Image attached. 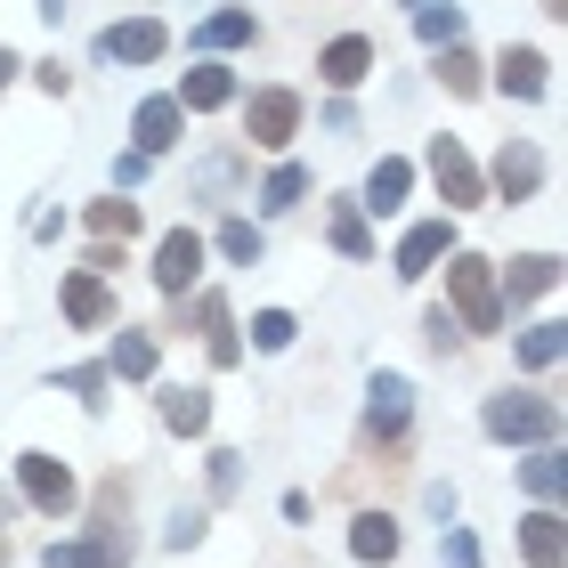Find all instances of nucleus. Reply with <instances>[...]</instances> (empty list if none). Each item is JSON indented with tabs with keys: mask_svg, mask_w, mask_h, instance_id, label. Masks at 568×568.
I'll use <instances>...</instances> for the list:
<instances>
[{
	"mask_svg": "<svg viewBox=\"0 0 568 568\" xmlns=\"http://www.w3.org/2000/svg\"><path fill=\"white\" fill-rule=\"evenodd\" d=\"M447 301H455V325H463V333H496V325H504L496 268H487L479 252H447Z\"/></svg>",
	"mask_w": 568,
	"mask_h": 568,
	"instance_id": "1",
	"label": "nucleus"
},
{
	"mask_svg": "<svg viewBox=\"0 0 568 568\" xmlns=\"http://www.w3.org/2000/svg\"><path fill=\"white\" fill-rule=\"evenodd\" d=\"M479 423H487V438H504V447H552L560 438V406L528 398V390H504V398L479 406Z\"/></svg>",
	"mask_w": 568,
	"mask_h": 568,
	"instance_id": "2",
	"label": "nucleus"
},
{
	"mask_svg": "<svg viewBox=\"0 0 568 568\" xmlns=\"http://www.w3.org/2000/svg\"><path fill=\"white\" fill-rule=\"evenodd\" d=\"M17 487H24L33 511H49V520H65V511L82 504V487H73V471L58 455H17Z\"/></svg>",
	"mask_w": 568,
	"mask_h": 568,
	"instance_id": "3",
	"label": "nucleus"
},
{
	"mask_svg": "<svg viewBox=\"0 0 568 568\" xmlns=\"http://www.w3.org/2000/svg\"><path fill=\"white\" fill-rule=\"evenodd\" d=\"M430 187L447 195V212H471L487 195V179H479L471 154H463V139H430Z\"/></svg>",
	"mask_w": 568,
	"mask_h": 568,
	"instance_id": "4",
	"label": "nucleus"
},
{
	"mask_svg": "<svg viewBox=\"0 0 568 568\" xmlns=\"http://www.w3.org/2000/svg\"><path fill=\"white\" fill-rule=\"evenodd\" d=\"M415 423V390H406V374H374L366 382V438H406Z\"/></svg>",
	"mask_w": 568,
	"mask_h": 568,
	"instance_id": "5",
	"label": "nucleus"
},
{
	"mask_svg": "<svg viewBox=\"0 0 568 568\" xmlns=\"http://www.w3.org/2000/svg\"><path fill=\"white\" fill-rule=\"evenodd\" d=\"M171 49V33L154 17H131V24H106V33H98V58H114V65H154Z\"/></svg>",
	"mask_w": 568,
	"mask_h": 568,
	"instance_id": "6",
	"label": "nucleus"
},
{
	"mask_svg": "<svg viewBox=\"0 0 568 568\" xmlns=\"http://www.w3.org/2000/svg\"><path fill=\"white\" fill-rule=\"evenodd\" d=\"M244 131H252V146H293V131H301V98L293 90H261L252 98V114H244Z\"/></svg>",
	"mask_w": 568,
	"mask_h": 568,
	"instance_id": "7",
	"label": "nucleus"
},
{
	"mask_svg": "<svg viewBox=\"0 0 568 568\" xmlns=\"http://www.w3.org/2000/svg\"><path fill=\"white\" fill-rule=\"evenodd\" d=\"M195 268H203V236H195V227H171V236L154 244V284L179 301V293L195 284Z\"/></svg>",
	"mask_w": 568,
	"mask_h": 568,
	"instance_id": "8",
	"label": "nucleus"
},
{
	"mask_svg": "<svg viewBox=\"0 0 568 568\" xmlns=\"http://www.w3.org/2000/svg\"><path fill=\"white\" fill-rule=\"evenodd\" d=\"M179 131H187L179 98H146V106L131 114V139H139V154H146V163H154V154H171V146H179Z\"/></svg>",
	"mask_w": 568,
	"mask_h": 568,
	"instance_id": "9",
	"label": "nucleus"
},
{
	"mask_svg": "<svg viewBox=\"0 0 568 568\" xmlns=\"http://www.w3.org/2000/svg\"><path fill=\"white\" fill-rule=\"evenodd\" d=\"M455 252V227L447 220H423V227H406V244H398V276L415 284V276H430L438 261Z\"/></svg>",
	"mask_w": 568,
	"mask_h": 568,
	"instance_id": "10",
	"label": "nucleus"
},
{
	"mask_svg": "<svg viewBox=\"0 0 568 568\" xmlns=\"http://www.w3.org/2000/svg\"><path fill=\"white\" fill-rule=\"evenodd\" d=\"M317 73H325L333 90H357V82H366V73H374V41H366V33H342V41H325Z\"/></svg>",
	"mask_w": 568,
	"mask_h": 568,
	"instance_id": "11",
	"label": "nucleus"
},
{
	"mask_svg": "<svg viewBox=\"0 0 568 568\" xmlns=\"http://www.w3.org/2000/svg\"><path fill=\"white\" fill-rule=\"evenodd\" d=\"M536 179H545V154H536L528 139H504V154H496V187H504V203H528Z\"/></svg>",
	"mask_w": 568,
	"mask_h": 568,
	"instance_id": "12",
	"label": "nucleus"
},
{
	"mask_svg": "<svg viewBox=\"0 0 568 568\" xmlns=\"http://www.w3.org/2000/svg\"><path fill=\"white\" fill-rule=\"evenodd\" d=\"M545 49H504V58H496V90L504 98H545Z\"/></svg>",
	"mask_w": 568,
	"mask_h": 568,
	"instance_id": "13",
	"label": "nucleus"
},
{
	"mask_svg": "<svg viewBox=\"0 0 568 568\" xmlns=\"http://www.w3.org/2000/svg\"><path fill=\"white\" fill-rule=\"evenodd\" d=\"M65 317L82 325V333H98V325H106V317H114L106 276H90V268H82V276H65Z\"/></svg>",
	"mask_w": 568,
	"mask_h": 568,
	"instance_id": "14",
	"label": "nucleus"
},
{
	"mask_svg": "<svg viewBox=\"0 0 568 568\" xmlns=\"http://www.w3.org/2000/svg\"><path fill=\"white\" fill-rule=\"evenodd\" d=\"M227 98H236V73H227V65H195L187 82H179V114H187V106L195 114H220Z\"/></svg>",
	"mask_w": 568,
	"mask_h": 568,
	"instance_id": "15",
	"label": "nucleus"
},
{
	"mask_svg": "<svg viewBox=\"0 0 568 568\" xmlns=\"http://www.w3.org/2000/svg\"><path fill=\"white\" fill-rule=\"evenodd\" d=\"M49 568H131L122 536H82V545H49Z\"/></svg>",
	"mask_w": 568,
	"mask_h": 568,
	"instance_id": "16",
	"label": "nucleus"
},
{
	"mask_svg": "<svg viewBox=\"0 0 568 568\" xmlns=\"http://www.w3.org/2000/svg\"><path fill=\"white\" fill-rule=\"evenodd\" d=\"M195 325H203V349H212V366H236V357H244V342H236V325H227V301H220V293L195 301Z\"/></svg>",
	"mask_w": 568,
	"mask_h": 568,
	"instance_id": "17",
	"label": "nucleus"
},
{
	"mask_svg": "<svg viewBox=\"0 0 568 568\" xmlns=\"http://www.w3.org/2000/svg\"><path fill=\"white\" fill-rule=\"evenodd\" d=\"M406 17H415V33L430 49H463V9L455 0H406Z\"/></svg>",
	"mask_w": 568,
	"mask_h": 568,
	"instance_id": "18",
	"label": "nucleus"
},
{
	"mask_svg": "<svg viewBox=\"0 0 568 568\" xmlns=\"http://www.w3.org/2000/svg\"><path fill=\"white\" fill-rule=\"evenodd\" d=\"M406 187H415V163H398V154H382V163L366 171V212H398Z\"/></svg>",
	"mask_w": 568,
	"mask_h": 568,
	"instance_id": "19",
	"label": "nucleus"
},
{
	"mask_svg": "<svg viewBox=\"0 0 568 568\" xmlns=\"http://www.w3.org/2000/svg\"><path fill=\"white\" fill-rule=\"evenodd\" d=\"M520 552L536 568H560L568 560V536H560V511H528V528H520Z\"/></svg>",
	"mask_w": 568,
	"mask_h": 568,
	"instance_id": "20",
	"label": "nucleus"
},
{
	"mask_svg": "<svg viewBox=\"0 0 568 568\" xmlns=\"http://www.w3.org/2000/svg\"><path fill=\"white\" fill-rule=\"evenodd\" d=\"M349 552L366 560V568H382V560H398V528L382 520V511H366V520H349Z\"/></svg>",
	"mask_w": 568,
	"mask_h": 568,
	"instance_id": "21",
	"label": "nucleus"
},
{
	"mask_svg": "<svg viewBox=\"0 0 568 568\" xmlns=\"http://www.w3.org/2000/svg\"><path fill=\"white\" fill-rule=\"evenodd\" d=\"M163 423L179 438H203V430H212V398H203V390H163Z\"/></svg>",
	"mask_w": 568,
	"mask_h": 568,
	"instance_id": "22",
	"label": "nucleus"
},
{
	"mask_svg": "<svg viewBox=\"0 0 568 568\" xmlns=\"http://www.w3.org/2000/svg\"><path fill=\"white\" fill-rule=\"evenodd\" d=\"M511 301H536V293H552V284H560V261H552V252H528V261H511Z\"/></svg>",
	"mask_w": 568,
	"mask_h": 568,
	"instance_id": "23",
	"label": "nucleus"
},
{
	"mask_svg": "<svg viewBox=\"0 0 568 568\" xmlns=\"http://www.w3.org/2000/svg\"><path fill=\"white\" fill-rule=\"evenodd\" d=\"M520 479H528V496H545V504H560V496H568V463H560L552 447H536V455L520 463Z\"/></svg>",
	"mask_w": 568,
	"mask_h": 568,
	"instance_id": "24",
	"label": "nucleus"
},
{
	"mask_svg": "<svg viewBox=\"0 0 568 568\" xmlns=\"http://www.w3.org/2000/svg\"><path fill=\"white\" fill-rule=\"evenodd\" d=\"M438 82H447L455 98H479L487 90V65L471 58V49H438Z\"/></svg>",
	"mask_w": 568,
	"mask_h": 568,
	"instance_id": "25",
	"label": "nucleus"
},
{
	"mask_svg": "<svg viewBox=\"0 0 568 568\" xmlns=\"http://www.w3.org/2000/svg\"><path fill=\"white\" fill-rule=\"evenodd\" d=\"M114 374L122 382H146L154 374V333H131V325L114 333Z\"/></svg>",
	"mask_w": 568,
	"mask_h": 568,
	"instance_id": "26",
	"label": "nucleus"
},
{
	"mask_svg": "<svg viewBox=\"0 0 568 568\" xmlns=\"http://www.w3.org/2000/svg\"><path fill=\"white\" fill-rule=\"evenodd\" d=\"M301 195H308V171H301V163H276L268 187H261V212H293Z\"/></svg>",
	"mask_w": 568,
	"mask_h": 568,
	"instance_id": "27",
	"label": "nucleus"
},
{
	"mask_svg": "<svg viewBox=\"0 0 568 568\" xmlns=\"http://www.w3.org/2000/svg\"><path fill=\"white\" fill-rule=\"evenodd\" d=\"M90 227H98V244H114V236L131 244L139 236V203H122V195L114 203H90Z\"/></svg>",
	"mask_w": 568,
	"mask_h": 568,
	"instance_id": "28",
	"label": "nucleus"
},
{
	"mask_svg": "<svg viewBox=\"0 0 568 568\" xmlns=\"http://www.w3.org/2000/svg\"><path fill=\"white\" fill-rule=\"evenodd\" d=\"M333 252H342V261H374V227L357 220L349 203H342V212H333Z\"/></svg>",
	"mask_w": 568,
	"mask_h": 568,
	"instance_id": "29",
	"label": "nucleus"
},
{
	"mask_svg": "<svg viewBox=\"0 0 568 568\" xmlns=\"http://www.w3.org/2000/svg\"><path fill=\"white\" fill-rule=\"evenodd\" d=\"M560 349H568V325H528L520 333V366H560Z\"/></svg>",
	"mask_w": 568,
	"mask_h": 568,
	"instance_id": "30",
	"label": "nucleus"
},
{
	"mask_svg": "<svg viewBox=\"0 0 568 568\" xmlns=\"http://www.w3.org/2000/svg\"><path fill=\"white\" fill-rule=\"evenodd\" d=\"M195 41H203V49H244V41H252V9H220Z\"/></svg>",
	"mask_w": 568,
	"mask_h": 568,
	"instance_id": "31",
	"label": "nucleus"
},
{
	"mask_svg": "<svg viewBox=\"0 0 568 568\" xmlns=\"http://www.w3.org/2000/svg\"><path fill=\"white\" fill-rule=\"evenodd\" d=\"M220 252H227L236 268H261L268 244H261V227H252V220H227V227H220Z\"/></svg>",
	"mask_w": 568,
	"mask_h": 568,
	"instance_id": "32",
	"label": "nucleus"
},
{
	"mask_svg": "<svg viewBox=\"0 0 568 568\" xmlns=\"http://www.w3.org/2000/svg\"><path fill=\"white\" fill-rule=\"evenodd\" d=\"M293 317H284V308H261V317H252V349H293Z\"/></svg>",
	"mask_w": 568,
	"mask_h": 568,
	"instance_id": "33",
	"label": "nucleus"
},
{
	"mask_svg": "<svg viewBox=\"0 0 568 568\" xmlns=\"http://www.w3.org/2000/svg\"><path fill=\"white\" fill-rule=\"evenodd\" d=\"M65 390L82 398V406H106V398H98V390H106V366H73V374H65Z\"/></svg>",
	"mask_w": 568,
	"mask_h": 568,
	"instance_id": "34",
	"label": "nucleus"
},
{
	"mask_svg": "<svg viewBox=\"0 0 568 568\" xmlns=\"http://www.w3.org/2000/svg\"><path fill=\"white\" fill-rule=\"evenodd\" d=\"M438 552H447V568H479V545H471V528H447V536H438Z\"/></svg>",
	"mask_w": 568,
	"mask_h": 568,
	"instance_id": "35",
	"label": "nucleus"
},
{
	"mask_svg": "<svg viewBox=\"0 0 568 568\" xmlns=\"http://www.w3.org/2000/svg\"><path fill=\"white\" fill-rule=\"evenodd\" d=\"M236 463H244V455H227V447L212 455V496H236V479H244V471H236Z\"/></svg>",
	"mask_w": 568,
	"mask_h": 568,
	"instance_id": "36",
	"label": "nucleus"
},
{
	"mask_svg": "<svg viewBox=\"0 0 568 568\" xmlns=\"http://www.w3.org/2000/svg\"><path fill=\"white\" fill-rule=\"evenodd\" d=\"M171 545H179V552L203 545V511H179V520H171Z\"/></svg>",
	"mask_w": 568,
	"mask_h": 568,
	"instance_id": "37",
	"label": "nucleus"
},
{
	"mask_svg": "<svg viewBox=\"0 0 568 568\" xmlns=\"http://www.w3.org/2000/svg\"><path fill=\"white\" fill-rule=\"evenodd\" d=\"M146 179V154H114V187H139Z\"/></svg>",
	"mask_w": 568,
	"mask_h": 568,
	"instance_id": "38",
	"label": "nucleus"
},
{
	"mask_svg": "<svg viewBox=\"0 0 568 568\" xmlns=\"http://www.w3.org/2000/svg\"><path fill=\"white\" fill-rule=\"evenodd\" d=\"M423 333H430V349H447V342H455V333H463V325L447 317V308H430V325H423Z\"/></svg>",
	"mask_w": 568,
	"mask_h": 568,
	"instance_id": "39",
	"label": "nucleus"
},
{
	"mask_svg": "<svg viewBox=\"0 0 568 568\" xmlns=\"http://www.w3.org/2000/svg\"><path fill=\"white\" fill-rule=\"evenodd\" d=\"M17 73H24V65H17V49H0V90H9Z\"/></svg>",
	"mask_w": 568,
	"mask_h": 568,
	"instance_id": "40",
	"label": "nucleus"
},
{
	"mask_svg": "<svg viewBox=\"0 0 568 568\" xmlns=\"http://www.w3.org/2000/svg\"><path fill=\"white\" fill-rule=\"evenodd\" d=\"M0 520H9V504H0ZM0 568H9V528H0Z\"/></svg>",
	"mask_w": 568,
	"mask_h": 568,
	"instance_id": "41",
	"label": "nucleus"
},
{
	"mask_svg": "<svg viewBox=\"0 0 568 568\" xmlns=\"http://www.w3.org/2000/svg\"><path fill=\"white\" fill-rule=\"evenodd\" d=\"M41 17H49V24H58V17H65V0H41Z\"/></svg>",
	"mask_w": 568,
	"mask_h": 568,
	"instance_id": "42",
	"label": "nucleus"
}]
</instances>
